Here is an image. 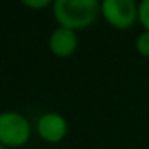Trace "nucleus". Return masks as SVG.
Here are the masks:
<instances>
[{
	"instance_id": "nucleus-3",
	"label": "nucleus",
	"mask_w": 149,
	"mask_h": 149,
	"mask_svg": "<svg viewBox=\"0 0 149 149\" xmlns=\"http://www.w3.org/2000/svg\"><path fill=\"white\" fill-rule=\"evenodd\" d=\"M104 18L119 29L130 27L136 19L138 8L133 0H104L101 3Z\"/></svg>"
},
{
	"instance_id": "nucleus-4",
	"label": "nucleus",
	"mask_w": 149,
	"mask_h": 149,
	"mask_svg": "<svg viewBox=\"0 0 149 149\" xmlns=\"http://www.w3.org/2000/svg\"><path fill=\"white\" fill-rule=\"evenodd\" d=\"M66 128H68L66 120L59 114H55V112L43 114L39 119V123H37L39 135L50 143L59 141L66 135Z\"/></svg>"
},
{
	"instance_id": "nucleus-6",
	"label": "nucleus",
	"mask_w": 149,
	"mask_h": 149,
	"mask_svg": "<svg viewBox=\"0 0 149 149\" xmlns=\"http://www.w3.org/2000/svg\"><path fill=\"white\" fill-rule=\"evenodd\" d=\"M138 16L149 32V0H143L138 7Z\"/></svg>"
},
{
	"instance_id": "nucleus-9",
	"label": "nucleus",
	"mask_w": 149,
	"mask_h": 149,
	"mask_svg": "<svg viewBox=\"0 0 149 149\" xmlns=\"http://www.w3.org/2000/svg\"><path fill=\"white\" fill-rule=\"evenodd\" d=\"M0 149H7V146H3V144H0Z\"/></svg>"
},
{
	"instance_id": "nucleus-7",
	"label": "nucleus",
	"mask_w": 149,
	"mask_h": 149,
	"mask_svg": "<svg viewBox=\"0 0 149 149\" xmlns=\"http://www.w3.org/2000/svg\"><path fill=\"white\" fill-rule=\"evenodd\" d=\"M136 47H138V52L143 56H149V32H143L141 36L136 40Z\"/></svg>"
},
{
	"instance_id": "nucleus-8",
	"label": "nucleus",
	"mask_w": 149,
	"mask_h": 149,
	"mask_svg": "<svg viewBox=\"0 0 149 149\" xmlns=\"http://www.w3.org/2000/svg\"><path fill=\"white\" fill-rule=\"evenodd\" d=\"M48 3H50L48 0H24V5H27V7H34V8L47 7Z\"/></svg>"
},
{
	"instance_id": "nucleus-5",
	"label": "nucleus",
	"mask_w": 149,
	"mask_h": 149,
	"mask_svg": "<svg viewBox=\"0 0 149 149\" xmlns=\"http://www.w3.org/2000/svg\"><path fill=\"white\" fill-rule=\"evenodd\" d=\"M50 48L58 56H69L77 48V36L72 29L59 27L50 37Z\"/></svg>"
},
{
	"instance_id": "nucleus-2",
	"label": "nucleus",
	"mask_w": 149,
	"mask_h": 149,
	"mask_svg": "<svg viewBox=\"0 0 149 149\" xmlns=\"http://www.w3.org/2000/svg\"><path fill=\"white\" fill-rule=\"evenodd\" d=\"M31 133L29 122L16 112L0 114V144L23 146Z\"/></svg>"
},
{
	"instance_id": "nucleus-1",
	"label": "nucleus",
	"mask_w": 149,
	"mask_h": 149,
	"mask_svg": "<svg viewBox=\"0 0 149 149\" xmlns=\"http://www.w3.org/2000/svg\"><path fill=\"white\" fill-rule=\"evenodd\" d=\"M55 18L66 29L87 27L96 19V0H56L53 5Z\"/></svg>"
}]
</instances>
